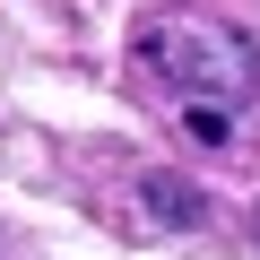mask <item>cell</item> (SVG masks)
<instances>
[{
    "instance_id": "6da1fadb",
    "label": "cell",
    "mask_w": 260,
    "mask_h": 260,
    "mask_svg": "<svg viewBox=\"0 0 260 260\" xmlns=\"http://www.w3.org/2000/svg\"><path fill=\"white\" fill-rule=\"evenodd\" d=\"M130 52H139V70H148L165 95H182V104H217V113H234V104L260 87V52H251L234 26L200 18V9H165V18H148Z\"/></svg>"
},
{
    "instance_id": "7a4b0ae2",
    "label": "cell",
    "mask_w": 260,
    "mask_h": 260,
    "mask_svg": "<svg viewBox=\"0 0 260 260\" xmlns=\"http://www.w3.org/2000/svg\"><path fill=\"white\" fill-rule=\"evenodd\" d=\"M148 208H156V217H200V191L174 182V174H148Z\"/></svg>"
}]
</instances>
